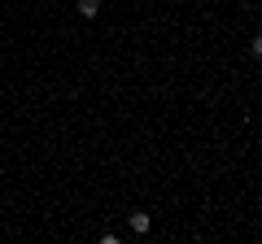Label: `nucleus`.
<instances>
[{
    "mask_svg": "<svg viewBox=\"0 0 262 244\" xmlns=\"http://www.w3.org/2000/svg\"><path fill=\"white\" fill-rule=\"evenodd\" d=\"M79 13H83V18H96V13H101V0H79Z\"/></svg>",
    "mask_w": 262,
    "mask_h": 244,
    "instance_id": "obj_1",
    "label": "nucleus"
},
{
    "mask_svg": "<svg viewBox=\"0 0 262 244\" xmlns=\"http://www.w3.org/2000/svg\"><path fill=\"white\" fill-rule=\"evenodd\" d=\"M131 231H136V235L149 231V214H131Z\"/></svg>",
    "mask_w": 262,
    "mask_h": 244,
    "instance_id": "obj_2",
    "label": "nucleus"
},
{
    "mask_svg": "<svg viewBox=\"0 0 262 244\" xmlns=\"http://www.w3.org/2000/svg\"><path fill=\"white\" fill-rule=\"evenodd\" d=\"M253 57H258V61H262V35L253 39Z\"/></svg>",
    "mask_w": 262,
    "mask_h": 244,
    "instance_id": "obj_3",
    "label": "nucleus"
}]
</instances>
